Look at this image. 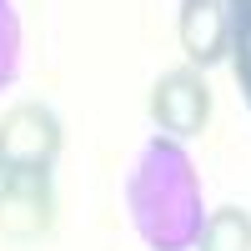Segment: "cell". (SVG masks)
I'll use <instances>...</instances> for the list:
<instances>
[{"instance_id":"3","label":"cell","mask_w":251,"mask_h":251,"mask_svg":"<svg viewBox=\"0 0 251 251\" xmlns=\"http://www.w3.org/2000/svg\"><path fill=\"white\" fill-rule=\"evenodd\" d=\"M151 121L171 141L201 136L206 121H211V86H206V75L191 71V66L166 71L156 86H151Z\"/></svg>"},{"instance_id":"5","label":"cell","mask_w":251,"mask_h":251,"mask_svg":"<svg viewBox=\"0 0 251 251\" xmlns=\"http://www.w3.org/2000/svg\"><path fill=\"white\" fill-rule=\"evenodd\" d=\"M181 50L191 60V71H211L231 55V15L221 0H181Z\"/></svg>"},{"instance_id":"1","label":"cell","mask_w":251,"mask_h":251,"mask_svg":"<svg viewBox=\"0 0 251 251\" xmlns=\"http://www.w3.org/2000/svg\"><path fill=\"white\" fill-rule=\"evenodd\" d=\"M126 211L151 251H191L206 226L201 176L181 141L151 136L126 176Z\"/></svg>"},{"instance_id":"2","label":"cell","mask_w":251,"mask_h":251,"mask_svg":"<svg viewBox=\"0 0 251 251\" xmlns=\"http://www.w3.org/2000/svg\"><path fill=\"white\" fill-rule=\"evenodd\" d=\"M60 116L40 100H20L0 116V176L5 171H50L60 156Z\"/></svg>"},{"instance_id":"7","label":"cell","mask_w":251,"mask_h":251,"mask_svg":"<svg viewBox=\"0 0 251 251\" xmlns=\"http://www.w3.org/2000/svg\"><path fill=\"white\" fill-rule=\"evenodd\" d=\"M20 71V15L10 0H0V91L15 80Z\"/></svg>"},{"instance_id":"9","label":"cell","mask_w":251,"mask_h":251,"mask_svg":"<svg viewBox=\"0 0 251 251\" xmlns=\"http://www.w3.org/2000/svg\"><path fill=\"white\" fill-rule=\"evenodd\" d=\"M231 66H236V86H241L246 106H251V46L246 50H231Z\"/></svg>"},{"instance_id":"4","label":"cell","mask_w":251,"mask_h":251,"mask_svg":"<svg viewBox=\"0 0 251 251\" xmlns=\"http://www.w3.org/2000/svg\"><path fill=\"white\" fill-rule=\"evenodd\" d=\"M55 221V191L50 171H5L0 176V231L10 236H40Z\"/></svg>"},{"instance_id":"6","label":"cell","mask_w":251,"mask_h":251,"mask_svg":"<svg viewBox=\"0 0 251 251\" xmlns=\"http://www.w3.org/2000/svg\"><path fill=\"white\" fill-rule=\"evenodd\" d=\"M196 246L201 251H251V211H241V206L206 211V226H201Z\"/></svg>"},{"instance_id":"8","label":"cell","mask_w":251,"mask_h":251,"mask_svg":"<svg viewBox=\"0 0 251 251\" xmlns=\"http://www.w3.org/2000/svg\"><path fill=\"white\" fill-rule=\"evenodd\" d=\"M226 15H231V50L251 46V0H221Z\"/></svg>"}]
</instances>
